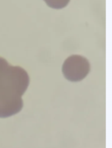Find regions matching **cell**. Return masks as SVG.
<instances>
[{
	"instance_id": "cell-1",
	"label": "cell",
	"mask_w": 112,
	"mask_h": 148,
	"mask_svg": "<svg viewBox=\"0 0 112 148\" xmlns=\"http://www.w3.org/2000/svg\"><path fill=\"white\" fill-rule=\"evenodd\" d=\"M30 83L28 72L0 57V118L17 114L24 105L23 95Z\"/></svg>"
},
{
	"instance_id": "cell-2",
	"label": "cell",
	"mask_w": 112,
	"mask_h": 148,
	"mask_svg": "<svg viewBox=\"0 0 112 148\" xmlns=\"http://www.w3.org/2000/svg\"><path fill=\"white\" fill-rule=\"evenodd\" d=\"M91 66L87 58L80 55H71L62 65V73L64 77L71 82L81 81L87 76Z\"/></svg>"
},
{
	"instance_id": "cell-3",
	"label": "cell",
	"mask_w": 112,
	"mask_h": 148,
	"mask_svg": "<svg viewBox=\"0 0 112 148\" xmlns=\"http://www.w3.org/2000/svg\"><path fill=\"white\" fill-rule=\"evenodd\" d=\"M46 4L54 9H61L69 3L71 0H44Z\"/></svg>"
}]
</instances>
